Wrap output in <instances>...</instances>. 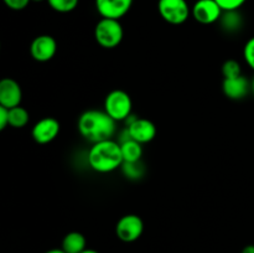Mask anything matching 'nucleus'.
Wrapping results in <instances>:
<instances>
[{
    "instance_id": "obj_1",
    "label": "nucleus",
    "mask_w": 254,
    "mask_h": 253,
    "mask_svg": "<svg viewBox=\"0 0 254 253\" xmlns=\"http://www.w3.org/2000/svg\"><path fill=\"white\" fill-rule=\"evenodd\" d=\"M79 134L92 144L109 140L117 131V122L99 109H88L79 116L77 122Z\"/></svg>"
},
{
    "instance_id": "obj_2",
    "label": "nucleus",
    "mask_w": 254,
    "mask_h": 253,
    "mask_svg": "<svg viewBox=\"0 0 254 253\" xmlns=\"http://www.w3.org/2000/svg\"><path fill=\"white\" fill-rule=\"evenodd\" d=\"M88 163L97 173L107 174L117 170L124 163L121 144L113 139L92 144L88 151Z\"/></svg>"
},
{
    "instance_id": "obj_3",
    "label": "nucleus",
    "mask_w": 254,
    "mask_h": 253,
    "mask_svg": "<svg viewBox=\"0 0 254 253\" xmlns=\"http://www.w3.org/2000/svg\"><path fill=\"white\" fill-rule=\"evenodd\" d=\"M124 37V30L119 20L102 17L94 27V39L103 49H116Z\"/></svg>"
},
{
    "instance_id": "obj_4",
    "label": "nucleus",
    "mask_w": 254,
    "mask_h": 253,
    "mask_svg": "<svg viewBox=\"0 0 254 253\" xmlns=\"http://www.w3.org/2000/svg\"><path fill=\"white\" fill-rule=\"evenodd\" d=\"M133 102L130 96L126 91L114 89L107 94L104 99V111L116 122L126 121L131 114Z\"/></svg>"
},
{
    "instance_id": "obj_5",
    "label": "nucleus",
    "mask_w": 254,
    "mask_h": 253,
    "mask_svg": "<svg viewBox=\"0 0 254 253\" xmlns=\"http://www.w3.org/2000/svg\"><path fill=\"white\" fill-rule=\"evenodd\" d=\"M160 16L171 25H181L189 19L191 9L186 0H159Z\"/></svg>"
},
{
    "instance_id": "obj_6",
    "label": "nucleus",
    "mask_w": 254,
    "mask_h": 253,
    "mask_svg": "<svg viewBox=\"0 0 254 253\" xmlns=\"http://www.w3.org/2000/svg\"><path fill=\"white\" fill-rule=\"evenodd\" d=\"M144 232V222L138 215L129 213L119 218L116 226V235L126 243L139 240Z\"/></svg>"
},
{
    "instance_id": "obj_7",
    "label": "nucleus",
    "mask_w": 254,
    "mask_h": 253,
    "mask_svg": "<svg viewBox=\"0 0 254 253\" xmlns=\"http://www.w3.org/2000/svg\"><path fill=\"white\" fill-rule=\"evenodd\" d=\"M193 19L202 25H210L220 21L223 10L216 0H197L191 9Z\"/></svg>"
},
{
    "instance_id": "obj_8",
    "label": "nucleus",
    "mask_w": 254,
    "mask_h": 253,
    "mask_svg": "<svg viewBox=\"0 0 254 253\" xmlns=\"http://www.w3.org/2000/svg\"><path fill=\"white\" fill-rule=\"evenodd\" d=\"M57 51V42L50 35H40L32 40L30 54L37 62H47L54 59Z\"/></svg>"
},
{
    "instance_id": "obj_9",
    "label": "nucleus",
    "mask_w": 254,
    "mask_h": 253,
    "mask_svg": "<svg viewBox=\"0 0 254 253\" xmlns=\"http://www.w3.org/2000/svg\"><path fill=\"white\" fill-rule=\"evenodd\" d=\"M60 122L52 117H46L37 122L32 128V138L37 144H49L57 138L60 133Z\"/></svg>"
},
{
    "instance_id": "obj_10",
    "label": "nucleus",
    "mask_w": 254,
    "mask_h": 253,
    "mask_svg": "<svg viewBox=\"0 0 254 253\" xmlns=\"http://www.w3.org/2000/svg\"><path fill=\"white\" fill-rule=\"evenodd\" d=\"M134 0H94L96 9L102 17L119 20L127 15Z\"/></svg>"
},
{
    "instance_id": "obj_11",
    "label": "nucleus",
    "mask_w": 254,
    "mask_h": 253,
    "mask_svg": "<svg viewBox=\"0 0 254 253\" xmlns=\"http://www.w3.org/2000/svg\"><path fill=\"white\" fill-rule=\"evenodd\" d=\"M22 91L20 84L12 78H2L0 81V106L14 108L20 106Z\"/></svg>"
},
{
    "instance_id": "obj_12",
    "label": "nucleus",
    "mask_w": 254,
    "mask_h": 253,
    "mask_svg": "<svg viewBox=\"0 0 254 253\" xmlns=\"http://www.w3.org/2000/svg\"><path fill=\"white\" fill-rule=\"evenodd\" d=\"M127 129L130 134V138L140 144L149 143L156 135L155 124L146 118H139L138 117V119L129 126H127Z\"/></svg>"
},
{
    "instance_id": "obj_13",
    "label": "nucleus",
    "mask_w": 254,
    "mask_h": 253,
    "mask_svg": "<svg viewBox=\"0 0 254 253\" xmlns=\"http://www.w3.org/2000/svg\"><path fill=\"white\" fill-rule=\"evenodd\" d=\"M251 89V83L243 74L235 78H225L222 91L230 99H242L247 96Z\"/></svg>"
},
{
    "instance_id": "obj_14",
    "label": "nucleus",
    "mask_w": 254,
    "mask_h": 253,
    "mask_svg": "<svg viewBox=\"0 0 254 253\" xmlns=\"http://www.w3.org/2000/svg\"><path fill=\"white\" fill-rule=\"evenodd\" d=\"M86 237L82 233L69 232L62 240V250L66 253H81L86 250Z\"/></svg>"
},
{
    "instance_id": "obj_15",
    "label": "nucleus",
    "mask_w": 254,
    "mask_h": 253,
    "mask_svg": "<svg viewBox=\"0 0 254 253\" xmlns=\"http://www.w3.org/2000/svg\"><path fill=\"white\" fill-rule=\"evenodd\" d=\"M143 144L138 143L134 139L124 141L121 144L122 155H123L124 163H136L141 160L143 156Z\"/></svg>"
},
{
    "instance_id": "obj_16",
    "label": "nucleus",
    "mask_w": 254,
    "mask_h": 253,
    "mask_svg": "<svg viewBox=\"0 0 254 253\" xmlns=\"http://www.w3.org/2000/svg\"><path fill=\"white\" fill-rule=\"evenodd\" d=\"M221 26L227 32H236L242 27L243 19L238 10H231V11H223L220 19Z\"/></svg>"
},
{
    "instance_id": "obj_17",
    "label": "nucleus",
    "mask_w": 254,
    "mask_h": 253,
    "mask_svg": "<svg viewBox=\"0 0 254 253\" xmlns=\"http://www.w3.org/2000/svg\"><path fill=\"white\" fill-rule=\"evenodd\" d=\"M29 112L21 106L9 109V126L12 128H24L29 123Z\"/></svg>"
},
{
    "instance_id": "obj_18",
    "label": "nucleus",
    "mask_w": 254,
    "mask_h": 253,
    "mask_svg": "<svg viewBox=\"0 0 254 253\" xmlns=\"http://www.w3.org/2000/svg\"><path fill=\"white\" fill-rule=\"evenodd\" d=\"M46 1L55 11L64 14V12L73 11L78 5L79 0H46Z\"/></svg>"
},
{
    "instance_id": "obj_19",
    "label": "nucleus",
    "mask_w": 254,
    "mask_h": 253,
    "mask_svg": "<svg viewBox=\"0 0 254 253\" xmlns=\"http://www.w3.org/2000/svg\"><path fill=\"white\" fill-rule=\"evenodd\" d=\"M122 170H123L124 175L127 178L139 179L144 174V165L141 164V161H136V163H123Z\"/></svg>"
},
{
    "instance_id": "obj_20",
    "label": "nucleus",
    "mask_w": 254,
    "mask_h": 253,
    "mask_svg": "<svg viewBox=\"0 0 254 253\" xmlns=\"http://www.w3.org/2000/svg\"><path fill=\"white\" fill-rule=\"evenodd\" d=\"M222 74L225 78H235V77L241 76L242 69H241L240 62L236 60H227L222 64Z\"/></svg>"
},
{
    "instance_id": "obj_21",
    "label": "nucleus",
    "mask_w": 254,
    "mask_h": 253,
    "mask_svg": "<svg viewBox=\"0 0 254 253\" xmlns=\"http://www.w3.org/2000/svg\"><path fill=\"white\" fill-rule=\"evenodd\" d=\"M243 57L248 66L254 71V36L246 42L245 49H243Z\"/></svg>"
},
{
    "instance_id": "obj_22",
    "label": "nucleus",
    "mask_w": 254,
    "mask_h": 253,
    "mask_svg": "<svg viewBox=\"0 0 254 253\" xmlns=\"http://www.w3.org/2000/svg\"><path fill=\"white\" fill-rule=\"evenodd\" d=\"M247 0H216L223 11H231V10H238Z\"/></svg>"
},
{
    "instance_id": "obj_23",
    "label": "nucleus",
    "mask_w": 254,
    "mask_h": 253,
    "mask_svg": "<svg viewBox=\"0 0 254 253\" xmlns=\"http://www.w3.org/2000/svg\"><path fill=\"white\" fill-rule=\"evenodd\" d=\"M2 1L5 2V5H6L9 9L19 11V10L25 9V7L30 4L31 0H2Z\"/></svg>"
},
{
    "instance_id": "obj_24",
    "label": "nucleus",
    "mask_w": 254,
    "mask_h": 253,
    "mask_svg": "<svg viewBox=\"0 0 254 253\" xmlns=\"http://www.w3.org/2000/svg\"><path fill=\"white\" fill-rule=\"evenodd\" d=\"M9 126V108L0 106V129H5Z\"/></svg>"
},
{
    "instance_id": "obj_25",
    "label": "nucleus",
    "mask_w": 254,
    "mask_h": 253,
    "mask_svg": "<svg viewBox=\"0 0 254 253\" xmlns=\"http://www.w3.org/2000/svg\"><path fill=\"white\" fill-rule=\"evenodd\" d=\"M241 253H254V245H248L246 246L245 248L242 250Z\"/></svg>"
},
{
    "instance_id": "obj_26",
    "label": "nucleus",
    "mask_w": 254,
    "mask_h": 253,
    "mask_svg": "<svg viewBox=\"0 0 254 253\" xmlns=\"http://www.w3.org/2000/svg\"><path fill=\"white\" fill-rule=\"evenodd\" d=\"M45 253H66V252H64V251L62 250V248H52V250L46 251V252H45Z\"/></svg>"
},
{
    "instance_id": "obj_27",
    "label": "nucleus",
    "mask_w": 254,
    "mask_h": 253,
    "mask_svg": "<svg viewBox=\"0 0 254 253\" xmlns=\"http://www.w3.org/2000/svg\"><path fill=\"white\" fill-rule=\"evenodd\" d=\"M81 253H99V252H97L96 250H88V248H86V250H84L83 252H81Z\"/></svg>"
},
{
    "instance_id": "obj_28",
    "label": "nucleus",
    "mask_w": 254,
    "mask_h": 253,
    "mask_svg": "<svg viewBox=\"0 0 254 253\" xmlns=\"http://www.w3.org/2000/svg\"><path fill=\"white\" fill-rule=\"evenodd\" d=\"M251 89H252V91H253V93H254V78H253L252 83H251Z\"/></svg>"
},
{
    "instance_id": "obj_29",
    "label": "nucleus",
    "mask_w": 254,
    "mask_h": 253,
    "mask_svg": "<svg viewBox=\"0 0 254 253\" xmlns=\"http://www.w3.org/2000/svg\"><path fill=\"white\" fill-rule=\"evenodd\" d=\"M32 1H44V0H32Z\"/></svg>"
}]
</instances>
